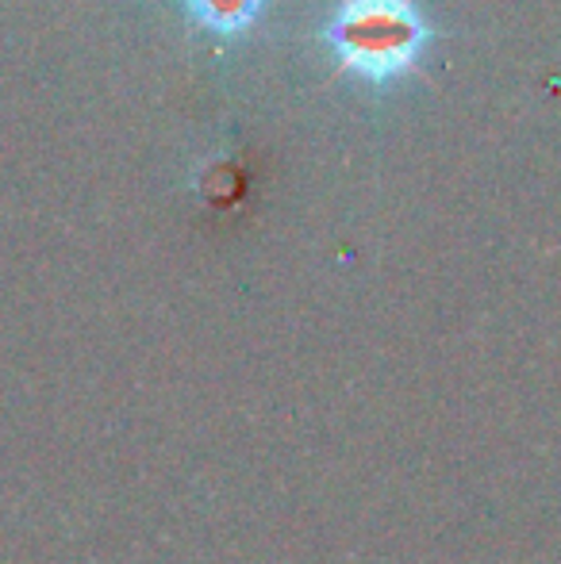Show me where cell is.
<instances>
[{
	"instance_id": "cell-1",
	"label": "cell",
	"mask_w": 561,
	"mask_h": 564,
	"mask_svg": "<svg viewBox=\"0 0 561 564\" xmlns=\"http://www.w3.org/2000/svg\"><path fill=\"white\" fill-rule=\"evenodd\" d=\"M320 39L335 54L338 74L381 93L420 74L439 28L416 0H338Z\"/></svg>"
},
{
	"instance_id": "cell-2",
	"label": "cell",
	"mask_w": 561,
	"mask_h": 564,
	"mask_svg": "<svg viewBox=\"0 0 561 564\" xmlns=\"http://www.w3.org/2000/svg\"><path fill=\"white\" fill-rule=\"evenodd\" d=\"M266 8H270V0H185L188 20L219 39H235L250 31L262 20Z\"/></svg>"
}]
</instances>
